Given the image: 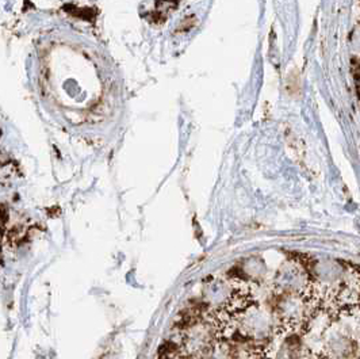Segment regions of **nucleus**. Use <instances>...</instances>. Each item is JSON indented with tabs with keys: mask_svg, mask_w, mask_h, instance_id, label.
<instances>
[{
	"mask_svg": "<svg viewBox=\"0 0 360 359\" xmlns=\"http://www.w3.org/2000/svg\"><path fill=\"white\" fill-rule=\"evenodd\" d=\"M229 329L233 341L266 348L278 334L279 327L272 310L253 303L234 317Z\"/></svg>",
	"mask_w": 360,
	"mask_h": 359,
	"instance_id": "1",
	"label": "nucleus"
},
{
	"mask_svg": "<svg viewBox=\"0 0 360 359\" xmlns=\"http://www.w3.org/2000/svg\"><path fill=\"white\" fill-rule=\"evenodd\" d=\"M317 306L313 294H275L271 310L279 331L301 334L317 312Z\"/></svg>",
	"mask_w": 360,
	"mask_h": 359,
	"instance_id": "2",
	"label": "nucleus"
},
{
	"mask_svg": "<svg viewBox=\"0 0 360 359\" xmlns=\"http://www.w3.org/2000/svg\"><path fill=\"white\" fill-rule=\"evenodd\" d=\"M275 294H313V281L307 263L288 259L276 270L272 278Z\"/></svg>",
	"mask_w": 360,
	"mask_h": 359,
	"instance_id": "3",
	"label": "nucleus"
},
{
	"mask_svg": "<svg viewBox=\"0 0 360 359\" xmlns=\"http://www.w3.org/2000/svg\"><path fill=\"white\" fill-rule=\"evenodd\" d=\"M360 341L342 325H329L323 334V354L332 359H352L359 354Z\"/></svg>",
	"mask_w": 360,
	"mask_h": 359,
	"instance_id": "4",
	"label": "nucleus"
},
{
	"mask_svg": "<svg viewBox=\"0 0 360 359\" xmlns=\"http://www.w3.org/2000/svg\"><path fill=\"white\" fill-rule=\"evenodd\" d=\"M266 353L270 359H313L300 332L278 331Z\"/></svg>",
	"mask_w": 360,
	"mask_h": 359,
	"instance_id": "5",
	"label": "nucleus"
},
{
	"mask_svg": "<svg viewBox=\"0 0 360 359\" xmlns=\"http://www.w3.org/2000/svg\"><path fill=\"white\" fill-rule=\"evenodd\" d=\"M266 275H267L266 262L260 256H252V258H248L241 265V274L237 277L247 281L248 284H255V282H262L266 278Z\"/></svg>",
	"mask_w": 360,
	"mask_h": 359,
	"instance_id": "6",
	"label": "nucleus"
},
{
	"mask_svg": "<svg viewBox=\"0 0 360 359\" xmlns=\"http://www.w3.org/2000/svg\"><path fill=\"white\" fill-rule=\"evenodd\" d=\"M198 359H237V348L233 341L222 338Z\"/></svg>",
	"mask_w": 360,
	"mask_h": 359,
	"instance_id": "7",
	"label": "nucleus"
},
{
	"mask_svg": "<svg viewBox=\"0 0 360 359\" xmlns=\"http://www.w3.org/2000/svg\"><path fill=\"white\" fill-rule=\"evenodd\" d=\"M349 49H351V53L354 54L355 57L360 58V23H358L352 33L349 37Z\"/></svg>",
	"mask_w": 360,
	"mask_h": 359,
	"instance_id": "8",
	"label": "nucleus"
},
{
	"mask_svg": "<svg viewBox=\"0 0 360 359\" xmlns=\"http://www.w3.org/2000/svg\"><path fill=\"white\" fill-rule=\"evenodd\" d=\"M162 359H186L183 355H181V353L179 351V348L176 347L175 350H172V351H167L164 355H162Z\"/></svg>",
	"mask_w": 360,
	"mask_h": 359,
	"instance_id": "9",
	"label": "nucleus"
},
{
	"mask_svg": "<svg viewBox=\"0 0 360 359\" xmlns=\"http://www.w3.org/2000/svg\"><path fill=\"white\" fill-rule=\"evenodd\" d=\"M359 306H360V290H359Z\"/></svg>",
	"mask_w": 360,
	"mask_h": 359,
	"instance_id": "10",
	"label": "nucleus"
}]
</instances>
